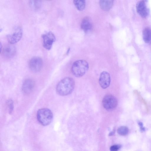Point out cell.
Listing matches in <instances>:
<instances>
[{"label": "cell", "instance_id": "9", "mask_svg": "<svg viewBox=\"0 0 151 151\" xmlns=\"http://www.w3.org/2000/svg\"><path fill=\"white\" fill-rule=\"evenodd\" d=\"M12 44H8L5 45L1 51L4 56L10 58L13 57L16 53V49Z\"/></svg>", "mask_w": 151, "mask_h": 151}, {"label": "cell", "instance_id": "10", "mask_svg": "<svg viewBox=\"0 0 151 151\" xmlns=\"http://www.w3.org/2000/svg\"><path fill=\"white\" fill-rule=\"evenodd\" d=\"M136 9L138 14L142 17L145 18L147 16L148 10L144 1H141L137 3Z\"/></svg>", "mask_w": 151, "mask_h": 151}, {"label": "cell", "instance_id": "21", "mask_svg": "<svg viewBox=\"0 0 151 151\" xmlns=\"http://www.w3.org/2000/svg\"><path fill=\"white\" fill-rule=\"evenodd\" d=\"M138 124L139 127L141 131L142 132H144L145 130V129L143 126V123L141 122H138Z\"/></svg>", "mask_w": 151, "mask_h": 151}, {"label": "cell", "instance_id": "19", "mask_svg": "<svg viewBox=\"0 0 151 151\" xmlns=\"http://www.w3.org/2000/svg\"><path fill=\"white\" fill-rule=\"evenodd\" d=\"M7 104L8 107L9 112V114H11L13 112L14 110V103L13 100L11 99L7 101Z\"/></svg>", "mask_w": 151, "mask_h": 151}, {"label": "cell", "instance_id": "16", "mask_svg": "<svg viewBox=\"0 0 151 151\" xmlns=\"http://www.w3.org/2000/svg\"><path fill=\"white\" fill-rule=\"evenodd\" d=\"M73 3L76 8L79 11H82L85 7V1L83 0H75Z\"/></svg>", "mask_w": 151, "mask_h": 151}, {"label": "cell", "instance_id": "5", "mask_svg": "<svg viewBox=\"0 0 151 151\" xmlns=\"http://www.w3.org/2000/svg\"><path fill=\"white\" fill-rule=\"evenodd\" d=\"M22 35V28L20 26H17L14 28L12 33L7 36V40L10 44H13L18 42L21 38Z\"/></svg>", "mask_w": 151, "mask_h": 151}, {"label": "cell", "instance_id": "18", "mask_svg": "<svg viewBox=\"0 0 151 151\" xmlns=\"http://www.w3.org/2000/svg\"><path fill=\"white\" fill-rule=\"evenodd\" d=\"M134 93L137 96L139 100L145 105L147 112H148L149 110L147 103L145 100L141 96L137 90L134 91Z\"/></svg>", "mask_w": 151, "mask_h": 151}, {"label": "cell", "instance_id": "4", "mask_svg": "<svg viewBox=\"0 0 151 151\" xmlns=\"http://www.w3.org/2000/svg\"><path fill=\"white\" fill-rule=\"evenodd\" d=\"M118 103L117 98L111 94L106 95L102 100L103 106L108 111H111L114 109L117 106Z\"/></svg>", "mask_w": 151, "mask_h": 151}, {"label": "cell", "instance_id": "2", "mask_svg": "<svg viewBox=\"0 0 151 151\" xmlns=\"http://www.w3.org/2000/svg\"><path fill=\"white\" fill-rule=\"evenodd\" d=\"M88 68V64L86 61L78 60L73 63L71 67V72L76 77H81L85 74Z\"/></svg>", "mask_w": 151, "mask_h": 151}, {"label": "cell", "instance_id": "17", "mask_svg": "<svg viewBox=\"0 0 151 151\" xmlns=\"http://www.w3.org/2000/svg\"><path fill=\"white\" fill-rule=\"evenodd\" d=\"M129 130L128 128L125 126H122L120 127L117 129L118 133L120 135L126 136L129 132Z\"/></svg>", "mask_w": 151, "mask_h": 151}, {"label": "cell", "instance_id": "15", "mask_svg": "<svg viewBox=\"0 0 151 151\" xmlns=\"http://www.w3.org/2000/svg\"><path fill=\"white\" fill-rule=\"evenodd\" d=\"M41 3V1L40 0H30L29 2L30 7L31 9L35 11L40 9Z\"/></svg>", "mask_w": 151, "mask_h": 151}, {"label": "cell", "instance_id": "6", "mask_svg": "<svg viewBox=\"0 0 151 151\" xmlns=\"http://www.w3.org/2000/svg\"><path fill=\"white\" fill-rule=\"evenodd\" d=\"M43 46L46 49L50 50L55 40V37L52 32H49L42 35Z\"/></svg>", "mask_w": 151, "mask_h": 151}, {"label": "cell", "instance_id": "13", "mask_svg": "<svg viewBox=\"0 0 151 151\" xmlns=\"http://www.w3.org/2000/svg\"><path fill=\"white\" fill-rule=\"evenodd\" d=\"M143 40L147 43H151V29L148 27L145 28L143 30Z\"/></svg>", "mask_w": 151, "mask_h": 151}, {"label": "cell", "instance_id": "8", "mask_svg": "<svg viewBox=\"0 0 151 151\" xmlns=\"http://www.w3.org/2000/svg\"><path fill=\"white\" fill-rule=\"evenodd\" d=\"M111 81L109 74L107 72L104 71L100 74L99 79V84L103 89H106L109 86Z\"/></svg>", "mask_w": 151, "mask_h": 151}, {"label": "cell", "instance_id": "7", "mask_svg": "<svg viewBox=\"0 0 151 151\" xmlns=\"http://www.w3.org/2000/svg\"><path fill=\"white\" fill-rule=\"evenodd\" d=\"M43 65L42 59L40 57H36L32 58L29 63V68L34 72L39 71L42 68Z\"/></svg>", "mask_w": 151, "mask_h": 151}, {"label": "cell", "instance_id": "1", "mask_svg": "<svg viewBox=\"0 0 151 151\" xmlns=\"http://www.w3.org/2000/svg\"><path fill=\"white\" fill-rule=\"evenodd\" d=\"M75 85L73 78L69 77L65 78L58 84L56 88L57 93L62 96L68 95L73 90Z\"/></svg>", "mask_w": 151, "mask_h": 151}, {"label": "cell", "instance_id": "3", "mask_svg": "<svg viewBox=\"0 0 151 151\" xmlns=\"http://www.w3.org/2000/svg\"><path fill=\"white\" fill-rule=\"evenodd\" d=\"M37 118L38 121L41 125L46 126L51 123L53 119V115L50 110L47 108H43L38 110Z\"/></svg>", "mask_w": 151, "mask_h": 151}, {"label": "cell", "instance_id": "11", "mask_svg": "<svg viewBox=\"0 0 151 151\" xmlns=\"http://www.w3.org/2000/svg\"><path fill=\"white\" fill-rule=\"evenodd\" d=\"M35 85V82L33 80L30 79H26L23 83L22 91L24 93L29 94L33 91Z\"/></svg>", "mask_w": 151, "mask_h": 151}, {"label": "cell", "instance_id": "20", "mask_svg": "<svg viewBox=\"0 0 151 151\" xmlns=\"http://www.w3.org/2000/svg\"><path fill=\"white\" fill-rule=\"evenodd\" d=\"M121 147L119 145H114L111 146L110 148L111 151H117Z\"/></svg>", "mask_w": 151, "mask_h": 151}, {"label": "cell", "instance_id": "12", "mask_svg": "<svg viewBox=\"0 0 151 151\" xmlns=\"http://www.w3.org/2000/svg\"><path fill=\"white\" fill-rule=\"evenodd\" d=\"M113 1V0H100L99 2V5L103 10L107 11L112 7Z\"/></svg>", "mask_w": 151, "mask_h": 151}, {"label": "cell", "instance_id": "14", "mask_svg": "<svg viewBox=\"0 0 151 151\" xmlns=\"http://www.w3.org/2000/svg\"><path fill=\"white\" fill-rule=\"evenodd\" d=\"M81 27L82 29L85 32H88L90 30L92 27V25L90 20L87 18H86L83 20Z\"/></svg>", "mask_w": 151, "mask_h": 151}]
</instances>
